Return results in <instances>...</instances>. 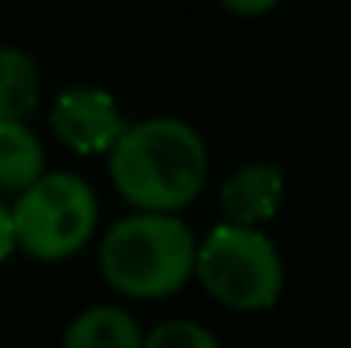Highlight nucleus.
<instances>
[{
  "label": "nucleus",
  "instance_id": "obj_3",
  "mask_svg": "<svg viewBox=\"0 0 351 348\" xmlns=\"http://www.w3.org/2000/svg\"><path fill=\"white\" fill-rule=\"evenodd\" d=\"M99 222L96 188L75 171H45L14 202V232L38 259H62L82 249Z\"/></svg>",
  "mask_w": 351,
  "mask_h": 348
},
{
  "label": "nucleus",
  "instance_id": "obj_11",
  "mask_svg": "<svg viewBox=\"0 0 351 348\" xmlns=\"http://www.w3.org/2000/svg\"><path fill=\"white\" fill-rule=\"evenodd\" d=\"M17 246V232H14V209L0 198V259Z\"/></svg>",
  "mask_w": 351,
  "mask_h": 348
},
{
  "label": "nucleus",
  "instance_id": "obj_7",
  "mask_svg": "<svg viewBox=\"0 0 351 348\" xmlns=\"http://www.w3.org/2000/svg\"><path fill=\"white\" fill-rule=\"evenodd\" d=\"M62 348H143V332L126 308L89 304L65 328Z\"/></svg>",
  "mask_w": 351,
  "mask_h": 348
},
{
  "label": "nucleus",
  "instance_id": "obj_5",
  "mask_svg": "<svg viewBox=\"0 0 351 348\" xmlns=\"http://www.w3.org/2000/svg\"><path fill=\"white\" fill-rule=\"evenodd\" d=\"M48 123L62 137V143L75 147L79 154L113 150L119 133L126 130V119H123L117 96L99 89V86H69V89H62L55 96V103H51Z\"/></svg>",
  "mask_w": 351,
  "mask_h": 348
},
{
  "label": "nucleus",
  "instance_id": "obj_10",
  "mask_svg": "<svg viewBox=\"0 0 351 348\" xmlns=\"http://www.w3.org/2000/svg\"><path fill=\"white\" fill-rule=\"evenodd\" d=\"M143 348H222L219 338L191 321V318H171L164 325H157L150 335H143Z\"/></svg>",
  "mask_w": 351,
  "mask_h": 348
},
{
  "label": "nucleus",
  "instance_id": "obj_2",
  "mask_svg": "<svg viewBox=\"0 0 351 348\" xmlns=\"http://www.w3.org/2000/svg\"><path fill=\"white\" fill-rule=\"evenodd\" d=\"M195 253V232L174 212H130L103 232L99 266L130 297H164L191 277Z\"/></svg>",
  "mask_w": 351,
  "mask_h": 348
},
{
  "label": "nucleus",
  "instance_id": "obj_9",
  "mask_svg": "<svg viewBox=\"0 0 351 348\" xmlns=\"http://www.w3.org/2000/svg\"><path fill=\"white\" fill-rule=\"evenodd\" d=\"M41 100V72L38 62L17 48V45H0V119L24 123Z\"/></svg>",
  "mask_w": 351,
  "mask_h": 348
},
{
  "label": "nucleus",
  "instance_id": "obj_6",
  "mask_svg": "<svg viewBox=\"0 0 351 348\" xmlns=\"http://www.w3.org/2000/svg\"><path fill=\"white\" fill-rule=\"evenodd\" d=\"M283 171L273 161H249L235 167L219 188V202L226 212V222L259 229L263 219H273L283 202Z\"/></svg>",
  "mask_w": 351,
  "mask_h": 348
},
{
  "label": "nucleus",
  "instance_id": "obj_1",
  "mask_svg": "<svg viewBox=\"0 0 351 348\" xmlns=\"http://www.w3.org/2000/svg\"><path fill=\"white\" fill-rule=\"evenodd\" d=\"M110 174L140 212H174L205 188V137L188 119L167 113L126 123L110 150Z\"/></svg>",
  "mask_w": 351,
  "mask_h": 348
},
{
  "label": "nucleus",
  "instance_id": "obj_8",
  "mask_svg": "<svg viewBox=\"0 0 351 348\" xmlns=\"http://www.w3.org/2000/svg\"><path fill=\"white\" fill-rule=\"evenodd\" d=\"M45 174V143L27 123L0 119V188L24 192Z\"/></svg>",
  "mask_w": 351,
  "mask_h": 348
},
{
  "label": "nucleus",
  "instance_id": "obj_4",
  "mask_svg": "<svg viewBox=\"0 0 351 348\" xmlns=\"http://www.w3.org/2000/svg\"><path fill=\"white\" fill-rule=\"evenodd\" d=\"M195 270L202 283L229 308H269L283 290V256L263 229L219 222L198 242Z\"/></svg>",
  "mask_w": 351,
  "mask_h": 348
}]
</instances>
